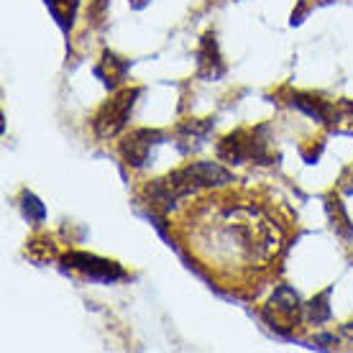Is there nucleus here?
Here are the masks:
<instances>
[{
    "instance_id": "nucleus-1",
    "label": "nucleus",
    "mask_w": 353,
    "mask_h": 353,
    "mask_svg": "<svg viewBox=\"0 0 353 353\" xmlns=\"http://www.w3.org/2000/svg\"><path fill=\"white\" fill-rule=\"evenodd\" d=\"M185 251L221 284H248L269 272L284 248V230L246 190L205 194L176 218Z\"/></svg>"
},
{
    "instance_id": "nucleus-2",
    "label": "nucleus",
    "mask_w": 353,
    "mask_h": 353,
    "mask_svg": "<svg viewBox=\"0 0 353 353\" xmlns=\"http://www.w3.org/2000/svg\"><path fill=\"white\" fill-rule=\"evenodd\" d=\"M236 179L230 172L212 164V161H190L185 167L169 172L167 176H159L146 185L143 200L157 212H169L176 203H182L187 197H192L205 190H221V187L233 185Z\"/></svg>"
},
{
    "instance_id": "nucleus-3",
    "label": "nucleus",
    "mask_w": 353,
    "mask_h": 353,
    "mask_svg": "<svg viewBox=\"0 0 353 353\" xmlns=\"http://www.w3.org/2000/svg\"><path fill=\"white\" fill-rule=\"evenodd\" d=\"M269 125L256 128H236L233 133L223 136L218 143V159L228 164H243V161H259L272 164L274 157L269 151Z\"/></svg>"
},
{
    "instance_id": "nucleus-4",
    "label": "nucleus",
    "mask_w": 353,
    "mask_h": 353,
    "mask_svg": "<svg viewBox=\"0 0 353 353\" xmlns=\"http://www.w3.org/2000/svg\"><path fill=\"white\" fill-rule=\"evenodd\" d=\"M139 95H141V88H123L97 108L92 115V131L97 139H115L118 133H123Z\"/></svg>"
},
{
    "instance_id": "nucleus-5",
    "label": "nucleus",
    "mask_w": 353,
    "mask_h": 353,
    "mask_svg": "<svg viewBox=\"0 0 353 353\" xmlns=\"http://www.w3.org/2000/svg\"><path fill=\"white\" fill-rule=\"evenodd\" d=\"M261 318L276 333H292L305 320V305L290 284H279L261 310Z\"/></svg>"
},
{
    "instance_id": "nucleus-6",
    "label": "nucleus",
    "mask_w": 353,
    "mask_h": 353,
    "mask_svg": "<svg viewBox=\"0 0 353 353\" xmlns=\"http://www.w3.org/2000/svg\"><path fill=\"white\" fill-rule=\"evenodd\" d=\"M167 139V133L159 128H133L118 141V154L131 169L149 167L154 159V151L159 149Z\"/></svg>"
},
{
    "instance_id": "nucleus-7",
    "label": "nucleus",
    "mask_w": 353,
    "mask_h": 353,
    "mask_svg": "<svg viewBox=\"0 0 353 353\" xmlns=\"http://www.w3.org/2000/svg\"><path fill=\"white\" fill-rule=\"evenodd\" d=\"M62 264H64V269L82 274L90 282L113 284L125 276L123 266L118 264V261L100 259V256H95V254H85V251H70V254H64Z\"/></svg>"
},
{
    "instance_id": "nucleus-8",
    "label": "nucleus",
    "mask_w": 353,
    "mask_h": 353,
    "mask_svg": "<svg viewBox=\"0 0 353 353\" xmlns=\"http://www.w3.org/2000/svg\"><path fill=\"white\" fill-rule=\"evenodd\" d=\"M212 128H215V121L212 118H187L182 123L174 125V143L179 154L185 157H192L203 149L208 139H210Z\"/></svg>"
},
{
    "instance_id": "nucleus-9",
    "label": "nucleus",
    "mask_w": 353,
    "mask_h": 353,
    "mask_svg": "<svg viewBox=\"0 0 353 353\" xmlns=\"http://www.w3.org/2000/svg\"><path fill=\"white\" fill-rule=\"evenodd\" d=\"M223 74H225V62L221 59L215 34L208 31L203 36V41H200V49H197V77H203V80H221Z\"/></svg>"
},
{
    "instance_id": "nucleus-10",
    "label": "nucleus",
    "mask_w": 353,
    "mask_h": 353,
    "mask_svg": "<svg viewBox=\"0 0 353 353\" xmlns=\"http://www.w3.org/2000/svg\"><path fill=\"white\" fill-rule=\"evenodd\" d=\"M128 70H131V59H123V57H118V54H113V52H105L103 59H100V64L95 67V74L103 80V85H105L108 90H118L123 85Z\"/></svg>"
},
{
    "instance_id": "nucleus-11",
    "label": "nucleus",
    "mask_w": 353,
    "mask_h": 353,
    "mask_svg": "<svg viewBox=\"0 0 353 353\" xmlns=\"http://www.w3.org/2000/svg\"><path fill=\"white\" fill-rule=\"evenodd\" d=\"M77 3L80 0H46V6L52 10L54 21L62 26L64 34L72 31V23H74V13H77Z\"/></svg>"
},
{
    "instance_id": "nucleus-12",
    "label": "nucleus",
    "mask_w": 353,
    "mask_h": 353,
    "mask_svg": "<svg viewBox=\"0 0 353 353\" xmlns=\"http://www.w3.org/2000/svg\"><path fill=\"white\" fill-rule=\"evenodd\" d=\"M327 300H330V290H325L312 302H307V305H305V320L312 323V325L327 323V320H330V305H327Z\"/></svg>"
},
{
    "instance_id": "nucleus-13",
    "label": "nucleus",
    "mask_w": 353,
    "mask_h": 353,
    "mask_svg": "<svg viewBox=\"0 0 353 353\" xmlns=\"http://www.w3.org/2000/svg\"><path fill=\"white\" fill-rule=\"evenodd\" d=\"M21 210H23V215H26V221L28 223H41L46 218V208H44V203L36 197L34 192H23L21 194Z\"/></svg>"
},
{
    "instance_id": "nucleus-14",
    "label": "nucleus",
    "mask_w": 353,
    "mask_h": 353,
    "mask_svg": "<svg viewBox=\"0 0 353 353\" xmlns=\"http://www.w3.org/2000/svg\"><path fill=\"white\" fill-rule=\"evenodd\" d=\"M128 3H131V8H133V10H143V8H146V6L151 3V0H128Z\"/></svg>"
}]
</instances>
